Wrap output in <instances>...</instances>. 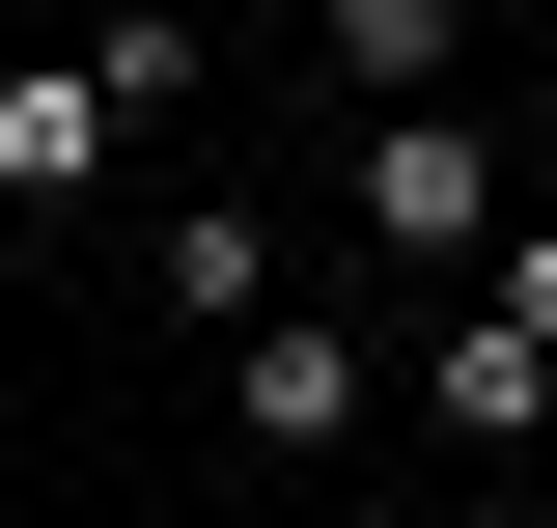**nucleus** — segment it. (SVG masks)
I'll return each instance as SVG.
<instances>
[{
  "mask_svg": "<svg viewBox=\"0 0 557 528\" xmlns=\"http://www.w3.org/2000/svg\"><path fill=\"white\" fill-rule=\"evenodd\" d=\"M362 251H391V278H474V251H502V139L446 112V84L362 112Z\"/></svg>",
  "mask_w": 557,
  "mask_h": 528,
  "instance_id": "nucleus-1",
  "label": "nucleus"
},
{
  "mask_svg": "<svg viewBox=\"0 0 557 528\" xmlns=\"http://www.w3.org/2000/svg\"><path fill=\"white\" fill-rule=\"evenodd\" d=\"M223 417H251V473H335L362 417H391V362H362L335 306H251V334H223Z\"/></svg>",
  "mask_w": 557,
  "mask_h": 528,
  "instance_id": "nucleus-2",
  "label": "nucleus"
},
{
  "mask_svg": "<svg viewBox=\"0 0 557 528\" xmlns=\"http://www.w3.org/2000/svg\"><path fill=\"white\" fill-rule=\"evenodd\" d=\"M112 167H139V84H112V28H84V56H28V84H0V196H28V223H84Z\"/></svg>",
  "mask_w": 557,
  "mask_h": 528,
  "instance_id": "nucleus-3",
  "label": "nucleus"
},
{
  "mask_svg": "<svg viewBox=\"0 0 557 528\" xmlns=\"http://www.w3.org/2000/svg\"><path fill=\"white\" fill-rule=\"evenodd\" d=\"M418 417H446V445H557V334H530V306L474 278V306L418 334Z\"/></svg>",
  "mask_w": 557,
  "mask_h": 528,
  "instance_id": "nucleus-4",
  "label": "nucleus"
},
{
  "mask_svg": "<svg viewBox=\"0 0 557 528\" xmlns=\"http://www.w3.org/2000/svg\"><path fill=\"white\" fill-rule=\"evenodd\" d=\"M139 278H168L196 334H251V306H278V223H251V196H168V223H139Z\"/></svg>",
  "mask_w": 557,
  "mask_h": 528,
  "instance_id": "nucleus-5",
  "label": "nucleus"
},
{
  "mask_svg": "<svg viewBox=\"0 0 557 528\" xmlns=\"http://www.w3.org/2000/svg\"><path fill=\"white\" fill-rule=\"evenodd\" d=\"M307 28H335V84H446L474 56V0H307Z\"/></svg>",
  "mask_w": 557,
  "mask_h": 528,
  "instance_id": "nucleus-6",
  "label": "nucleus"
},
{
  "mask_svg": "<svg viewBox=\"0 0 557 528\" xmlns=\"http://www.w3.org/2000/svg\"><path fill=\"white\" fill-rule=\"evenodd\" d=\"M474 278H502V306H530V334H557V223H502V251H474Z\"/></svg>",
  "mask_w": 557,
  "mask_h": 528,
  "instance_id": "nucleus-7",
  "label": "nucleus"
}]
</instances>
